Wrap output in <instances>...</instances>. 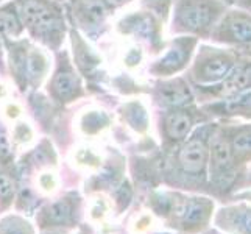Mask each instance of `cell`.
<instances>
[{
  "label": "cell",
  "instance_id": "obj_5",
  "mask_svg": "<svg viewBox=\"0 0 251 234\" xmlns=\"http://www.w3.org/2000/svg\"><path fill=\"white\" fill-rule=\"evenodd\" d=\"M24 16L27 22L41 31H50L55 28L58 22L47 8L38 2H27L24 5Z\"/></svg>",
  "mask_w": 251,
  "mask_h": 234
},
{
  "label": "cell",
  "instance_id": "obj_11",
  "mask_svg": "<svg viewBox=\"0 0 251 234\" xmlns=\"http://www.w3.org/2000/svg\"><path fill=\"white\" fill-rule=\"evenodd\" d=\"M46 217L53 225L67 223L72 217V205L67 200H58L53 205H50L46 211Z\"/></svg>",
  "mask_w": 251,
  "mask_h": 234
},
{
  "label": "cell",
  "instance_id": "obj_12",
  "mask_svg": "<svg viewBox=\"0 0 251 234\" xmlns=\"http://www.w3.org/2000/svg\"><path fill=\"white\" fill-rule=\"evenodd\" d=\"M231 36L237 41H250L251 39V21L247 17H232L228 24Z\"/></svg>",
  "mask_w": 251,
  "mask_h": 234
},
{
  "label": "cell",
  "instance_id": "obj_14",
  "mask_svg": "<svg viewBox=\"0 0 251 234\" xmlns=\"http://www.w3.org/2000/svg\"><path fill=\"white\" fill-rule=\"evenodd\" d=\"M76 89V81L72 74H59L55 78V91L59 97H71Z\"/></svg>",
  "mask_w": 251,
  "mask_h": 234
},
{
  "label": "cell",
  "instance_id": "obj_17",
  "mask_svg": "<svg viewBox=\"0 0 251 234\" xmlns=\"http://www.w3.org/2000/svg\"><path fill=\"white\" fill-rule=\"evenodd\" d=\"M14 195V183L10 177L0 175V198L3 202H10Z\"/></svg>",
  "mask_w": 251,
  "mask_h": 234
},
{
  "label": "cell",
  "instance_id": "obj_9",
  "mask_svg": "<svg viewBox=\"0 0 251 234\" xmlns=\"http://www.w3.org/2000/svg\"><path fill=\"white\" fill-rule=\"evenodd\" d=\"M232 61L228 56H215L209 59L201 69L203 81H219L222 78H226L231 72Z\"/></svg>",
  "mask_w": 251,
  "mask_h": 234
},
{
  "label": "cell",
  "instance_id": "obj_10",
  "mask_svg": "<svg viewBox=\"0 0 251 234\" xmlns=\"http://www.w3.org/2000/svg\"><path fill=\"white\" fill-rule=\"evenodd\" d=\"M251 86V61L247 63L244 67H240L239 71L231 75L226 83H225V92L234 94L239 91H244Z\"/></svg>",
  "mask_w": 251,
  "mask_h": 234
},
{
  "label": "cell",
  "instance_id": "obj_13",
  "mask_svg": "<svg viewBox=\"0 0 251 234\" xmlns=\"http://www.w3.org/2000/svg\"><path fill=\"white\" fill-rule=\"evenodd\" d=\"M0 234H33L30 225L19 217H6L0 223Z\"/></svg>",
  "mask_w": 251,
  "mask_h": 234
},
{
  "label": "cell",
  "instance_id": "obj_4",
  "mask_svg": "<svg viewBox=\"0 0 251 234\" xmlns=\"http://www.w3.org/2000/svg\"><path fill=\"white\" fill-rule=\"evenodd\" d=\"M215 225L226 234H251V206L240 203L222 208Z\"/></svg>",
  "mask_w": 251,
  "mask_h": 234
},
{
  "label": "cell",
  "instance_id": "obj_24",
  "mask_svg": "<svg viewBox=\"0 0 251 234\" xmlns=\"http://www.w3.org/2000/svg\"><path fill=\"white\" fill-rule=\"evenodd\" d=\"M207 234H219L217 231H211V233H207Z\"/></svg>",
  "mask_w": 251,
  "mask_h": 234
},
{
  "label": "cell",
  "instance_id": "obj_15",
  "mask_svg": "<svg viewBox=\"0 0 251 234\" xmlns=\"http://www.w3.org/2000/svg\"><path fill=\"white\" fill-rule=\"evenodd\" d=\"M164 99H166L169 103H172V105H183V103L189 102L190 95H189V91H187L186 86L172 84V86H169V88H166V91H164Z\"/></svg>",
  "mask_w": 251,
  "mask_h": 234
},
{
  "label": "cell",
  "instance_id": "obj_22",
  "mask_svg": "<svg viewBox=\"0 0 251 234\" xmlns=\"http://www.w3.org/2000/svg\"><path fill=\"white\" fill-rule=\"evenodd\" d=\"M106 2H108L109 5H114V6H119V5H122V3L128 2V0H106Z\"/></svg>",
  "mask_w": 251,
  "mask_h": 234
},
{
  "label": "cell",
  "instance_id": "obj_23",
  "mask_svg": "<svg viewBox=\"0 0 251 234\" xmlns=\"http://www.w3.org/2000/svg\"><path fill=\"white\" fill-rule=\"evenodd\" d=\"M242 197H245V198H248V200L251 202V194H245V195H242Z\"/></svg>",
  "mask_w": 251,
  "mask_h": 234
},
{
  "label": "cell",
  "instance_id": "obj_3",
  "mask_svg": "<svg viewBox=\"0 0 251 234\" xmlns=\"http://www.w3.org/2000/svg\"><path fill=\"white\" fill-rule=\"evenodd\" d=\"M207 161H209V147L201 136H195L187 141L179 150L178 162L184 173L192 178L204 177Z\"/></svg>",
  "mask_w": 251,
  "mask_h": 234
},
{
  "label": "cell",
  "instance_id": "obj_19",
  "mask_svg": "<svg viewBox=\"0 0 251 234\" xmlns=\"http://www.w3.org/2000/svg\"><path fill=\"white\" fill-rule=\"evenodd\" d=\"M86 11H88V16L92 21H100L103 19V16H105V10H103L101 3L97 2V0H91V2L86 5Z\"/></svg>",
  "mask_w": 251,
  "mask_h": 234
},
{
  "label": "cell",
  "instance_id": "obj_6",
  "mask_svg": "<svg viewBox=\"0 0 251 234\" xmlns=\"http://www.w3.org/2000/svg\"><path fill=\"white\" fill-rule=\"evenodd\" d=\"M212 17L211 8L204 3H186L181 10V21L186 27L192 30H200L209 24Z\"/></svg>",
  "mask_w": 251,
  "mask_h": 234
},
{
  "label": "cell",
  "instance_id": "obj_20",
  "mask_svg": "<svg viewBox=\"0 0 251 234\" xmlns=\"http://www.w3.org/2000/svg\"><path fill=\"white\" fill-rule=\"evenodd\" d=\"M28 67H30V72H31L33 75H41L42 71H44V61H42L41 58H38L36 55H33V56L30 58V64H28Z\"/></svg>",
  "mask_w": 251,
  "mask_h": 234
},
{
  "label": "cell",
  "instance_id": "obj_21",
  "mask_svg": "<svg viewBox=\"0 0 251 234\" xmlns=\"http://www.w3.org/2000/svg\"><path fill=\"white\" fill-rule=\"evenodd\" d=\"M10 155V142H8L5 134H0V156Z\"/></svg>",
  "mask_w": 251,
  "mask_h": 234
},
{
  "label": "cell",
  "instance_id": "obj_8",
  "mask_svg": "<svg viewBox=\"0 0 251 234\" xmlns=\"http://www.w3.org/2000/svg\"><path fill=\"white\" fill-rule=\"evenodd\" d=\"M192 128V119L187 112H172L166 119V131L170 139L181 141L189 134Z\"/></svg>",
  "mask_w": 251,
  "mask_h": 234
},
{
  "label": "cell",
  "instance_id": "obj_2",
  "mask_svg": "<svg viewBox=\"0 0 251 234\" xmlns=\"http://www.w3.org/2000/svg\"><path fill=\"white\" fill-rule=\"evenodd\" d=\"M211 181L220 192H228L237 177V162L232 158L226 137L217 134L209 147Z\"/></svg>",
  "mask_w": 251,
  "mask_h": 234
},
{
  "label": "cell",
  "instance_id": "obj_7",
  "mask_svg": "<svg viewBox=\"0 0 251 234\" xmlns=\"http://www.w3.org/2000/svg\"><path fill=\"white\" fill-rule=\"evenodd\" d=\"M226 141L236 162L251 159V127L237 130Z\"/></svg>",
  "mask_w": 251,
  "mask_h": 234
},
{
  "label": "cell",
  "instance_id": "obj_18",
  "mask_svg": "<svg viewBox=\"0 0 251 234\" xmlns=\"http://www.w3.org/2000/svg\"><path fill=\"white\" fill-rule=\"evenodd\" d=\"M183 59H184L183 49H173L172 52H169V55L164 58L162 66L164 67H169V69L178 67L181 63H183Z\"/></svg>",
  "mask_w": 251,
  "mask_h": 234
},
{
  "label": "cell",
  "instance_id": "obj_16",
  "mask_svg": "<svg viewBox=\"0 0 251 234\" xmlns=\"http://www.w3.org/2000/svg\"><path fill=\"white\" fill-rule=\"evenodd\" d=\"M16 30H17L16 17L10 13H0V38H3Z\"/></svg>",
  "mask_w": 251,
  "mask_h": 234
},
{
  "label": "cell",
  "instance_id": "obj_1",
  "mask_svg": "<svg viewBox=\"0 0 251 234\" xmlns=\"http://www.w3.org/2000/svg\"><path fill=\"white\" fill-rule=\"evenodd\" d=\"M161 214L170 220L172 227L186 233H200L211 222L214 202L204 197H183L176 195L162 200Z\"/></svg>",
  "mask_w": 251,
  "mask_h": 234
}]
</instances>
